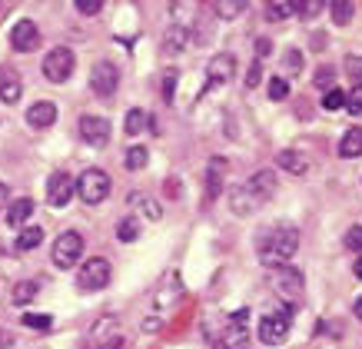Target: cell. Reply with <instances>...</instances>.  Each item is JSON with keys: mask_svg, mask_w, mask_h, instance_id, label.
<instances>
[{"mask_svg": "<svg viewBox=\"0 0 362 349\" xmlns=\"http://www.w3.org/2000/svg\"><path fill=\"white\" fill-rule=\"evenodd\" d=\"M256 250L266 266H286L299 250V229L293 223H276L269 229H259Z\"/></svg>", "mask_w": 362, "mask_h": 349, "instance_id": "obj_1", "label": "cell"}, {"mask_svg": "<svg viewBox=\"0 0 362 349\" xmlns=\"http://www.w3.org/2000/svg\"><path fill=\"white\" fill-rule=\"evenodd\" d=\"M77 193L87 207H97V203H103L110 197V176L103 170H97V166H90V170H83L77 176Z\"/></svg>", "mask_w": 362, "mask_h": 349, "instance_id": "obj_2", "label": "cell"}, {"mask_svg": "<svg viewBox=\"0 0 362 349\" xmlns=\"http://www.w3.org/2000/svg\"><path fill=\"white\" fill-rule=\"evenodd\" d=\"M80 256H83V236L74 233V229L60 233V240L54 243V266L57 270H74Z\"/></svg>", "mask_w": 362, "mask_h": 349, "instance_id": "obj_3", "label": "cell"}, {"mask_svg": "<svg viewBox=\"0 0 362 349\" xmlns=\"http://www.w3.org/2000/svg\"><path fill=\"white\" fill-rule=\"evenodd\" d=\"M223 349H250V309H236L223 329Z\"/></svg>", "mask_w": 362, "mask_h": 349, "instance_id": "obj_4", "label": "cell"}, {"mask_svg": "<svg viewBox=\"0 0 362 349\" xmlns=\"http://www.w3.org/2000/svg\"><path fill=\"white\" fill-rule=\"evenodd\" d=\"M74 74V50L70 47H54L50 54L44 57V76L50 84H64Z\"/></svg>", "mask_w": 362, "mask_h": 349, "instance_id": "obj_5", "label": "cell"}, {"mask_svg": "<svg viewBox=\"0 0 362 349\" xmlns=\"http://www.w3.org/2000/svg\"><path fill=\"white\" fill-rule=\"evenodd\" d=\"M289 313L279 309V313H266L263 323H259V339H263L266 346H283L286 336H289Z\"/></svg>", "mask_w": 362, "mask_h": 349, "instance_id": "obj_6", "label": "cell"}, {"mask_svg": "<svg viewBox=\"0 0 362 349\" xmlns=\"http://www.w3.org/2000/svg\"><path fill=\"white\" fill-rule=\"evenodd\" d=\"M107 283H110V263L103 256H93V260L83 263V270H80V290L83 293H97Z\"/></svg>", "mask_w": 362, "mask_h": 349, "instance_id": "obj_7", "label": "cell"}, {"mask_svg": "<svg viewBox=\"0 0 362 349\" xmlns=\"http://www.w3.org/2000/svg\"><path fill=\"white\" fill-rule=\"evenodd\" d=\"M74 193H77V180H74V176H66L64 170L47 180V203H50V207L64 210L66 203L74 200Z\"/></svg>", "mask_w": 362, "mask_h": 349, "instance_id": "obj_8", "label": "cell"}, {"mask_svg": "<svg viewBox=\"0 0 362 349\" xmlns=\"http://www.w3.org/2000/svg\"><path fill=\"white\" fill-rule=\"evenodd\" d=\"M273 290L279 299H286V303H296L299 296H303V273H296V270H289V266H279L273 273Z\"/></svg>", "mask_w": 362, "mask_h": 349, "instance_id": "obj_9", "label": "cell"}, {"mask_svg": "<svg viewBox=\"0 0 362 349\" xmlns=\"http://www.w3.org/2000/svg\"><path fill=\"white\" fill-rule=\"evenodd\" d=\"M90 87H93L97 97H113L117 87H120V74H117V67L107 64V60H100V64L93 67V74H90Z\"/></svg>", "mask_w": 362, "mask_h": 349, "instance_id": "obj_10", "label": "cell"}, {"mask_svg": "<svg viewBox=\"0 0 362 349\" xmlns=\"http://www.w3.org/2000/svg\"><path fill=\"white\" fill-rule=\"evenodd\" d=\"M80 137L90 143V147H107L110 140V123L103 120V117H80Z\"/></svg>", "mask_w": 362, "mask_h": 349, "instance_id": "obj_11", "label": "cell"}, {"mask_svg": "<svg viewBox=\"0 0 362 349\" xmlns=\"http://www.w3.org/2000/svg\"><path fill=\"white\" fill-rule=\"evenodd\" d=\"M37 40H40V30H37V23H33V21H17L11 27V47L17 50V54L33 50V47H37Z\"/></svg>", "mask_w": 362, "mask_h": 349, "instance_id": "obj_12", "label": "cell"}, {"mask_svg": "<svg viewBox=\"0 0 362 349\" xmlns=\"http://www.w3.org/2000/svg\"><path fill=\"white\" fill-rule=\"evenodd\" d=\"M54 120H57V107L50 100H37L27 110V123H30L33 130H47V127H54Z\"/></svg>", "mask_w": 362, "mask_h": 349, "instance_id": "obj_13", "label": "cell"}, {"mask_svg": "<svg viewBox=\"0 0 362 349\" xmlns=\"http://www.w3.org/2000/svg\"><path fill=\"white\" fill-rule=\"evenodd\" d=\"M206 74H209V87H213V84H226V80L236 74V60H233V54H216L213 60H209Z\"/></svg>", "mask_w": 362, "mask_h": 349, "instance_id": "obj_14", "label": "cell"}, {"mask_svg": "<svg viewBox=\"0 0 362 349\" xmlns=\"http://www.w3.org/2000/svg\"><path fill=\"white\" fill-rule=\"evenodd\" d=\"M21 76H17V70H11V67H4L0 70V100L4 103H17L21 100Z\"/></svg>", "mask_w": 362, "mask_h": 349, "instance_id": "obj_15", "label": "cell"}, {"mask_svg": "<svg viewBox=\"0 0 362 349\" xmlns=\"http://www.w3.org/2000/svg\"><path fill=\"white\" fill-rule=\"evenodd\" d=\"M246 186H250V193L259 200V203H263V200H269L276 193V176H273V170H259V173L252 176Z\"/></svg>", "mask_w": 362, "mask_h": 349, "instance_id": "obj_16", "label": "cell"}, {"mask_svg": "<svg viewBox=\"0 0 362 349\" xmlns=\"http://www.w3.org/2000/svg\"><path fill=\"white\" fill-rule=\"evenodd\" d=\"M33 200L30 197H21V200H13L11 207H7V227H17V229H23V223L33 217Z\"/></svg>", "mask_w": 362, "mask_h": 349, "instance_id": "obj_17", "label": "cell"}, {"mask_svg": "<svg viewBox=\"0 0 362 349\" xmlns=\"http://www.w3.org/2000/svg\"><path fill=\"white\" fill-rule=\"evenodd\" d=\"M189 44V27H183V23H173L170 30H166L163 37V50L166 54H183Z\"/></svg>", "mask_w": 362, "mask_h": 349, "instance_id": "obj_18", "label": "cell"}, {"mask_svg": "<svg viewBox=\"0 0 362 349\" xmlns=\"http://www.w3.org/2000/svg\"><path fill=\"white\" fill-rule=\"evenodd\" d=\"M230 203H233V213H236V217H246V213H252V210L259 207V200L250 193V186H236L230 193Z\"/></svg>", "mask_w": 362, "mask_h": 349, "instance_id": "obj_19", "label": "cell"}, {"mask_svg": "<svg viewBox=\"0 0 362 349\" xmlns=\"http://www.w3.org/2000/svg\"><path fill=\"white\" fill-rule=\"evenodd\" d=\"M339 156H346V160H356V156H362V127H352V130L342 133Z\"/></svg>", "mask_w": 362, "mask_h": 349, "instance_id": "obj_20", "label": "cell"}, {"mask_svg": "<svg viewBox=\"0 0 362 349\" xmlns=\"http://www.w3.org/2000/svg\"><path fill=\"white\" fill-rule=\"evenodd\" d=\"M276 160H279V166H283V170H289L293 176L309 173V160L303 156V153H296V150H283Z\"/></svg>", "mask_w": 362, "mask_h": 349, "instance_id": "obj_21", "label": "cell"}, {"mask_svg": "<svg viewBox=\"0 0 362 349\" xmlns=\"http://www.w3.org/2000/svg\"><path fill=\"white\" fill-rule=\"evenodd\" d=\"M40 243H44V229L40 227H23L21 233H17V243H13V246H17L21 253H30V250H37Z\"/></svg>", "mask_w": 362, "mask_h": 349, "instance_id": "obj_22", "label": "cell"}, {"mask_svg": "<svg viewBox=\"0 0 362 349\" xmlns=\"http://www.w3.org/2000/svg\"><path fill=\"white\" fill-rule=\"evenodd\" d=\"M146 127H150V113H146V110H130V113H127V120H123V130L130 133V137L143 133Z\"/></svg>", "mask_w": 362, "mask_h": 349, "instance_id": "obj_23", "label": "cell"}, {"mask_svg": "<svg viewBox=\"0 0 362 349\" xmlns=\"http://www.w3.org/2000/svg\"><path fill=\"white\" fill-rule=\"evenodd\" d=\"M123 164H127V170H143L150 164V153H146V147H130L127 156H123Z\"/></svg>", "mask_w": 362, "mask_h": 349, "instance_id": "obj_24", "label": "cell"}, {"mask_svg": "<svg viewBox=\"0 0 362 349\" xmlns=\"http://www.w3.org/2000/svg\"><path fill=\"white\" fill-rule=\"evenodd\" d=\"M117 236H120V243H133L136 236H140V219H136V217L120 219V227H117Z\"/></svg>", "mask_w": 362, "mask_h": 349, "instance_id": "obj_25", "label": "cell"}, {"mask_svg": "<svg viewBox=\"0 0 362 349\" xmlns=\"http://www.w3.org/2000/svg\"><path fill=\"white\" fill-rule=\"evenodd\" d=\"M213 11L220 13V21H233V17H240V13L246 11V4H243V0H220Z\"/></svg>", "mask_w": 362, "mask_h": 349, "instance_id": "obj_26", "label": "cell"}, {"mask_svg": "<svg viewBox=\"0 0 362 349\" xmlns=\"http://www.w3.org/2000/svg\"><path fill=\"white\" fill-rule=\"evenodd\" d=\"M329 11H332V21L339 23V27H346V23L352 21V13H356V7H352L349 0H332V7H329Z\"/></svg>", "mask_w": 362, "mask_h": 349, "instance_id": "obj_27", "label": "cell"}, {"mask_svg": "<svg viewBox=\"0 0 362 349\" xmlns=\"http://www.w3.org/2000/svg\"><path fill=\"white\" fill-rule=\"evenodd\" d=\"M13 303H30V299H33V296H37V283H30V280H21V283H17V286H13Z\"/></svg>", "mask_w": 362, "mask_h": 349, "instance_id": "obj_28", "label": "cell"}, {"mask_svg": "<svg viewBox=\"0 0 362 349\" xmlns=\"http://www.w3.org/2000/svg\"><path fill=\"white\" fill-rule=\"evenodd\" d=\"M332 80H336V74H332L329 64H322L316 74H313V84H316L319 90H332Z\"/></svg>", "mask_w": 362, "mask_h": 349, "instance_id": "obj_29", "label": "cell"}, {"mask_svg": "<svg viewBox=\"0 0 362 349\" xmlns=\"http://www.w3.org/2000/svg\"><path fill=\"white\" fill-rule=\"evenodd\" d=\"M289 13H296V4H269V7H266V17H269V21H286Z\"/></svg>", "mask_w": 362, "mask_h": 349, "instance_id": "obj_30", "label": "cell"}, {"mask_svg": "<svg viewBox=\"0 0 362 349\" xmlns=\"http://www.w3.org/2000/svg\"><path fill=\"white\" fill-rule=\"evenodd\" d=\"M21 323H23V326H30V329H50V326H54V319L40 316V313H23Z\"/></svg>", "mask_w": 362, "mask_h": 349, "instance_id": "obj_31", "label": "cell"}, {"mask_svg": "<svg viewBox=\"0 0 362 349\" xmlns=\"http://www.w3.org/2000/svg\"><path fill=\"white\" fill-rule=\"evenodd\" d=\"M346 74L352 76V87H362V57H346Z\"/></svg>", "mask_w": 362, "mask_h": 349, "instance_id": "obj_32", "label": "cell"}, {"mask_svg": "<svg viewBox=\"0 0 362 349\" xmlns=\"http://www.w3.org/2000/svg\"><path fill=\"white\" fill-rule=\"evenodd\" d=\"M286 97H289L286 76H273V80H269V100H286Z\"/></svg>", "mask_w": 362, "mask_h": 349, "instance_id": "obj_33", "label": "cell"}, {"mask_svg": "<svg viewBox=\"0 0 362 349\" xmlns=\"http://www.w3.org/2000/svg\"><path fill=\"white\" fill-rule=\"evenodd\" d=\"M322 107L326 110H342L346 107V93H342V90H326V97H322Z\"/></svg>", "mask_w": 362, "mask_h": 349, "instance_id": "obj_34", "label": "cell"}, {"mask_svg": "<svg viewBox=\"0 0 362 349\" xmlns=\"http://www.w3.org/2000/svg\"><path fill=\"white\" fill-rule=\"evenodd\" d=\"M176 80H180V74H176V70H166V76H163V100L166 103H173V97H176Z\"/></svg>", "mask_w": 362, "mask_h": 349, "instance_id": "obj_35", "label": "cell"}, {"mask_svg": "<svg viewBox=\"0 0 362 349\" xmlns=\"http://www.w3.org/2000/svg\"><path fill=\"white\" fill-rule=\"evenodd\" d=\"M120 346H123L120 336H97V339H90V349H120Z\"/></svg>", "mask_w": 362, "mask_h": 349, "instance_id": "obj_36", "label": "cell"}, {"mask_svg": "<svg viewBox=\"0 0 362 349\" xmlns=\"http://www.w3.org/2000/svg\"><path fill=\"white\" fill-rule=\"evenodd\" d=\"M140 207H143V213H146L150 219H160V217H163V207H160L153 197H140Z\"/></svg>", "mask_w": 362, "mask_h": 349, "instance_id": "obj_37", "label": "cell"}, {"mask_svg": "<svg viewBox=\"0 0 362 349\" xmlns=\"http://www.w3.org/2000/svg\"><path fill=\"white\" fill-rule=\"evenodd\" d=\"M296 13H303V17H316V13H322V4H319V0H303V4H296Z\"/></svg>", "mask_w": 362, "mask_h": 349, "instance_id": "obj_38", "label": "cell"}, {"mask_svg": "<svg viewBox=\"0 0 362 349\" xmlns=\"http://www.w3.org/2000/svg\"><path fill=\"white\" fill-rule=\"evenodd\" d=\"M259 80H263V64L256 60V64H252L250 70H246V90H252L256 84H259Z\"/></svg>", "mask_w": 362, "mask_h": 349, "instance_id": "obj_39", "label": "cell"}, {"mask_svg": "<svg viewBox=\"0 0 362 349\" xmlns=\"http://www.w3.org/2000/svg\"><path fill=\"white\" fill-rule=\"evenodd\" d=\"M77 11L83 13V17H93V13L103 11V4H100V0H77Z\"/></svg>", "mask_w": 362, "mask_h": 349, "instance_id": "obj_40", "label": "cell"}, {"mask_svg": "<svg viewBox=\"0 0 362 349\" xmlns=\"http://www.w3.org/2000/svg\"><path fill=\"white\" fill-rule=\"evenodd\" d=\"M346 110H352V113H362V87H352V93L346 97Z\"/></svg>", "mask_w": 362, "mask_h": 349, "instance_id": "obj_41", "label": "cell"}, {"mask_svg": "<svg viewBox=\"0 0 362 349\" xmlns=\"http://www.w3.org/2000/svg\"><path fill=\"white\" fill-rule=\"evenodd\" d=\"M346 246H349V250H362V227H352L349 233H346Z\"/></svg>", "mask_w": 362, "mask_h": 349, "instance_id": "obj_42", "label": "cell"}, {"mask_svg": "<svg viewBox=\"0 0 362 349\" xmlns=\"http://www.w3.org/2000/svg\"><path fill=\"white\" fill-rule=\"evenodd\" d=\"M299 67H303V54H299V50H289V54H286V70H299Z\"/></svg>", "mask_w": 362, "mask_h": 349, "instance_id": "obj_43", "label": "cell"}, {"mask_svg": "<svg viewBox=\"0 0 362 349\" xmlns=\"http://www.w3.org/2000/svg\"><path fill=\"white\" fill-rule=\"evenodd\" d=\"M269 57V40H256V60Z\"/></svg>", "mask_w": 362, "mask_h": 349, "instance_id": "obj_44", "label": "cell"}, {"mask_svg": "<svg viewBox=\"0 0 362 349\" xmlns=\"http://www.w3.org/2000/svg\"><path fill=\"white\" fill-rule=\"evenodd\" d=\"M11 343H13V336L7 329H0V349H11Z\"/></svg>", "mask_w": 362, "mask_h": 349, "instance_id": "obj_45", "label": "cell"}, {"mask_svg": "<svg viewBox=\"0 0 362 349\" xmlns=\"http://www.w3.org/2000/svg\"><path fill=\"white\" fill-rule=\"evenodd\" d=\"M7 197H11V190H7V186L0 183V207H7Z\"/></svg>", "mask_w": 362, "mask_h": 349, "instance_id": "obj_46", "label": "cell"}, {"mask_svg": "<svg viewBox=\"0 0 362 349\" xmlns=\"http://www.w3.org/2000/svg\"><path fill=\"white\" fill-rule=\"evenodd\" d=\"M352 313H356V319H362V296L356 299V306H352Z\"/></svg>", "mask_w": 362, "mask_h": 349, "instance_id": "obj_47", "label": "cell"}, {"mask_svg": "<svg viewBox=\"0 0 362 349\" xmlns=\"http://www.w3.org/2000/svg\"><path fill=\"white\" fill-rule=\"evenodd\" d=\"M352 270H356V276H359V280H362V256H359V260H356V266H352Z\"/></svg>", "mask_w": 362, "mask_h": 349, "instance_id": "obj_48", "label": "cell"}]
</instances>
